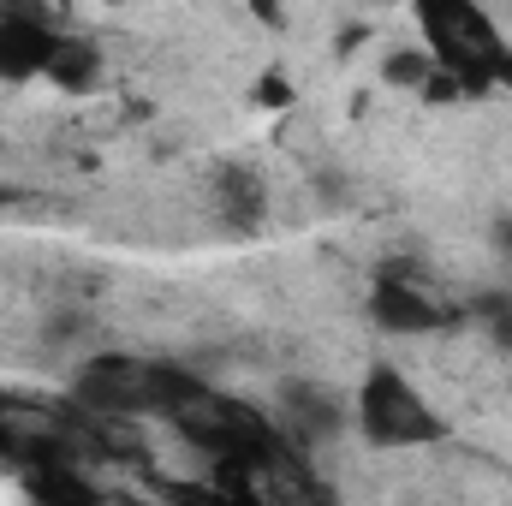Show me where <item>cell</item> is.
Instances as JSON below:
<instances>
[{"instance_id": "cell-1", "label": "cell", "mask_w": 512, "mask_h": 506, "mask_svg": "<svg viewBox=\"0 0 512 506\" xmlns=\"http://www.w3.org/2000/svg\"><path fill=\"white\" fill-rule=\"evenodd\" d=\"M411 24L435 66L459 78L465 102L512 90V42L483 12V0H411Z\"/></svg>"}, {"instance_id": "cell-2", "label": "cell", "mask_w": 512, "mask_h": 506, "mask_svg": "<svg viewBox=\"0 0 512 506\" xmlns=\"http://www.w3.org/2000/svg\"><path fill=\"white\" fill-rule=\"evenodd\" d=\"M352 429L364 447L376 453H411V447H441L447 441V417L429 405V393L405 376L399 364L376 358L364 376H358V393H352Z\"/></svg>"}, {"instance_id": "cell-3", "label": "cell", "mask_w": 512, "mask_h": 506, "mask_svg": "<svg viewBox=\"0 0 512 506\" xmlns=\"http://www.w3.org/2000/svg\"><path fill=\"white\" fill-rule=\"evenodd\" d=\"M370 322L399 340H423V334L459 328V304H441L411 262H382L370 280Z\"/></svg>"}, {"instance_id": "cell-4", "label": "cell", "mask_w": 512, "mask_h": 506, "mask_svg": "<svg viewBox=\"0 0 512 506\" xmlns=\"http://www.w3.org/2000/svg\"><path fill=\"white\" fill-rule=\"evenodd\" d=\"M72 405L84 417H155V387H149V358H126V352H102L90 364H78L72 376Z\"/></svg>"}, {"instance_id": "cell-5", "label": "cell", "mask_w": 512, "mask_h": 506, "mask_svg": "<svg viewBox=\"0 0 512 506\" xmlns=\"http://www.w3.org/2000/svg\"><path fill=\"white\" fill-rule=\"evenodd\" d=\"M274 423H280V435L310 459V453H322V447H334L346 429H352V399H340L334 387H322V381L310 376H286L274 387Z\"/></svg>"}, {"instance_id": "cell-6", "label": "cell", "mask_w": 512, "mask_h": 506, "mask_svg": "<svg viewBox=\"0 0 512 506\" xmlns=\"http://www.w3.org/2000/svg\"><path fill=\"white\" fill-rule=\"evenodd\" d=\"M60 30L54 24H30V18H0V84H30L48 72Z\"/></svg>"}, {"instance_id": "cell-7", "label": "cell", "mask_w": 512, "mask_h": 506, "mask_svg": "<svg viewBox=\"0 0 512 506\" xmlns=\"http://www.w3.org/2000/svg\"><path fill=\"white\" fill-rule=\"evenodd\" d=\"M215 203H221V221L233 233H256L268 221V185L256 179L251 167H239V161L215 173Z\"/></svg>"}, {"instance_id": "cell-8", "label": "cell", "mask_w": 512, "mask_h": 506, "mask_svg": "<svg viewBox=\"0 0 512 506\" xmlns=\"http://www.w3.org/2000/svg\"><path fill=\"white\" fill-rule=\"evenodd\" d=\"M102 48L90 42V36H78V30H60V42H54V60H48V84L54 90H66V96H90L96 84H102Z\"/></svg>"}, {"instance_id": "cell-9", "label": "cell", "mask_w": 512, "mask_h": 506, "mask_svg": "<svg viewBox=\"0 0 512 506\" xmlns=\"http://www.w3.org/2000/svg\"><path fill=\"white\" fill-rule=\"evenodd\" d=\"M429 72H435V54H429L423 42H417V48H393V54L382 60V84H393V90H411V96L423 90V78H429Z\"/></svg>"}, {"instance_id": "cell-10", "label": "cell", "mask_w": 512, "mask_h": 506, "mask_svg": "<svg viewBox=\"0 0 512 506\" xmlns=\"http://www.w3.org/2000/svg\"><path fill=\"white\" fill-rule=\"evenodd\" d=\"M471 310H477L483 334H489V340H495V346H501V352L512 358V292H483Z\"/></svg>"}, {"instance_id": "cell-11", "label": "cell", "mask_w": 512, "mask_h": 506, "mask_svg": "<svg viewBox=\"0 0 512 506\" xmlns=\"http://www.w3.org/2000/svg\"><path fill=\"white\" fill-rule=\"evenodd\" d=\"M292 96H298V90L286 84V72H262V78H256V90H251L256 108H292Z\"/></svg>"}, {"instance_id": "cell-12", "label": "cell", "mask_w": 512, "mask_h": 506, "mask_svg": "<svg viewBox=\"0 0 512 506\" xmlns=\"http://www.w3.org/2000/svg\"><path fill=\"white\" fill-rule=\"evenodd\" d=\"M0 18H30V24H54L48 0H0Z\"/></svg>"}, {"instance_id": "cell-13", "label": "cell", "mask_w": 512, "mask_h": 506, "mask_svg": "<svg viewBox=\"0 0 512 506\" xmlns=\"http://www.w3.org/2000/svg\"><path fill=\"white\" fill-rule=\"evenodd\" d=\"M364 42H370V24H346V30H340V36H334V54H340V60H346V54H358V48H364Z\"/></svg>"}, {"instance_id": "cell-14", "label": "cell", "mask_w": 512, "mask_h": 506, "mask_svg": "<svg viewBox=\"0 0 512 506\" xmlns=\"http://www.w3.org/2000/svg\"><path fill=\"white\" fill-rule=\"evenodd\" d=\"M245 6H251V12L262 18V24H268V30H280V24H286V12H280V0H245Z\"/></svg>"}, {"instance_id": "cell-15", "label": "cell", "mask_w": 512, "mask_h": 506, "mask_svg": "<svg viewBox=\"0 0 512 506\" xmlns=\"http://www.w3.org/2000/svg\"><path fill=\"white\" fill-rule=\"evenodd\" d=\"M495 251L507 256V268H512V215H501V221H495Z\"/></svg>"}, {"instance_id": "cell-16", "label": "cell", "mask_w": 512, "mask_h": 506, "mask_svg": "<svg viewBox=\"0 0 512 506\" xmlns=\"http://www.w3.org/2000/svg\"><path fill=\"white\" fill-rule=\"evenodd\" d=\"M6 209H12V185H0V215H6Z\"/></svg>"}]
</instances>
